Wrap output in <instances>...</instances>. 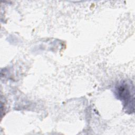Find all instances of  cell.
<instances>
[{"instance_id": "6da1fadb", "label": "cell", "mask_w": 135, "mask_h": 135, "mask_svg": "<svg viewBox=\"0 0 135 135\" xmlns=\"http://www.w3.org/2000/svg\"><path fill=\"white\" fill-rule=\"evenodd\" d=\"M117 93L119 98H120L122 101L126 103L125 105L128 106L129 104H131V102H133L131 100V94L129 86L126 84L119 85L117 88Z\"/></svg>"}]
</instances>
